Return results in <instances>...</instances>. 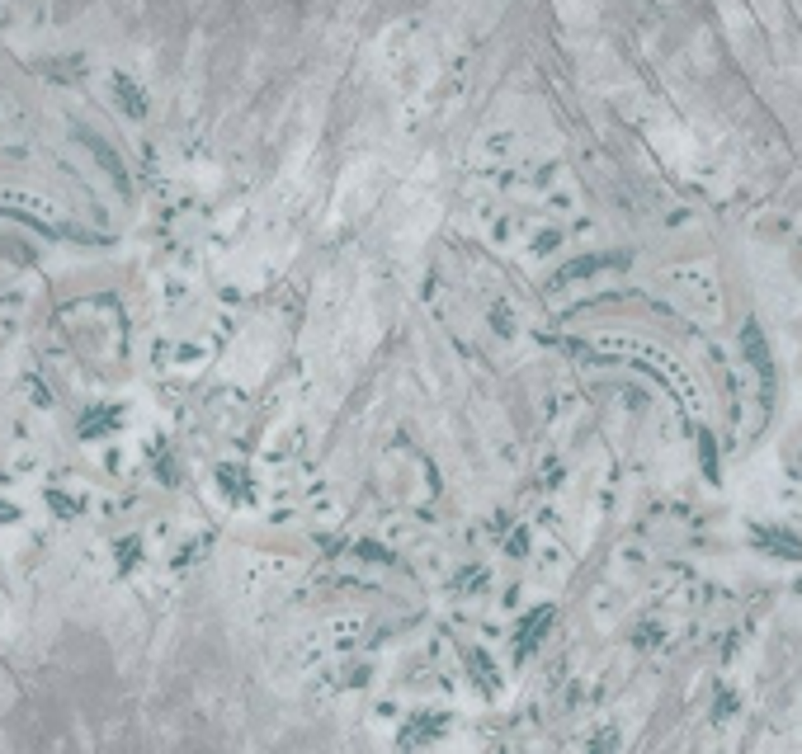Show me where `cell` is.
<instances>
[{
  "mask_svg": "<svg viewBox=\"0 0 802 754\" xmlns=\"http://www.w3.org/2000/svg\"><path fill=\"white\" fill-rule=\"evenodd\" d=\"M467 669L477 675V684H482V688H495V669H491V660H486L482 651H467Z\"/></svg>",
  "mask_w": 802,
  "mask_h": 754,
  "instance_id": "277c9868",
  "label": "cell"
},
{
  "mask_svg": "<svg viewBox=\"0 0 802 754\" xmlns=\"http://www.w3.org/2000/svg\"><path fill=\"white\" fill-rule=\"evenodd\" d=\"M745 354H751V363L765 373V382L774 377V363H769V345H765V335L755 325H745Z\"/></svg>",
  "mask_w": 802,
  "mask_h": 754,
  "instance_id": "7a4b0ae2",
  "label": "cell"
},
{
  "mask_svg": "<svg viewBox=\"0 0 802 754\" xmlns=\"http://www.w3.org/2000/svg\"><path fill=\"white\" fill-rule=\"evenodd\" d=\"M547 623H552V613H547V608H538V618H524V627H519V656H529V646L547 632Z\"/></svg>",
  "mask_w": 802,
  "mask_h": 754,
  "instance_id": "3957f363",
  "label": "cell"
},
{
  "mask_svg": "<svg viewBox=\"0 0 802 754\" xmlns=\"http://www.w3.org/2000/svg\"><path fill=\"white\" fill-rule=\"evenodd\" d=\"M755 547L784 556V562H797V556H802V542L793 533H784V528H755Z\"/></svg>",
  "mask_w": 802,
  "mask_h": 754,
  "instance_id": "6da1fadb",
  "label": "cell"
}]
</instances>
